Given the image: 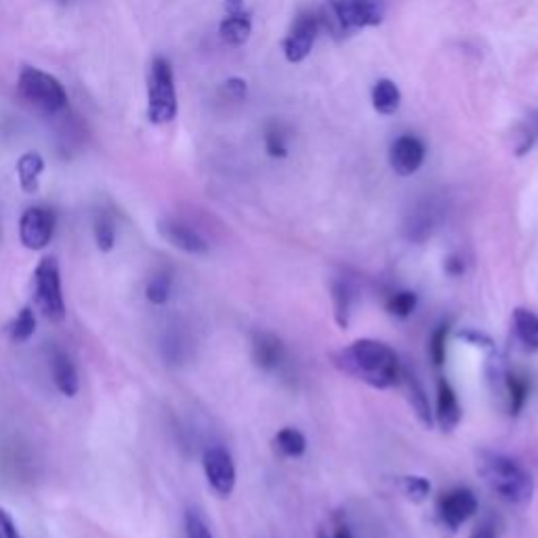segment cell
Returning a JSON list of instances; mask_svg holds the SVG:
<instances>
[{
  "label": "cell",
  "mask_w": 538,
  "mask_h": 538,
  "mask_svg": "<svg viewBox=\"0 0 538 538\" xmlns=\"http://www.w3.org/2000/svg\"><path fill=\"white\" fill-rule=\"evenodd\" d=\"M330 360L343 374L374 389H389L402 377L397 354L377 338H358L352 346L332 354Z\"/></svg>",
  "instance_id": "cell-1"
},
{
  "label": "cell",
  "mask_w": 538,
  "mask_h": 538,
  "mask_svg": "<svg viewBox=\"0 0 538 538\" xmlns=\"http://www.w3.org/2000/svg\"><path fill=\"white\" fill-rule=\"evenodd\" d=\"M477 474L505 503L525 505L534 492V482L524 465L499 452H482L477 457Z\"/></svg>",
  "instance_id": "cell-2"
},
{
  "label": "cell",
  "mask_w": 538,
  "mask_h": 538,
  "mask_svg": "<svg viewBox=\"0 0 538 538\" xmlns=\"http://www.w3.org/2000/svg\"><path fill=\"white\" fill-rule=\"evenodd\" d=\"M318 20L320 30H326L332 38L346 40L385 20V0H326Z\"/></svg>",
  "instance_id": "cell-3"
},
{
  "label": "cell",
  "mask_w": 538,
  "mask_h": 538,
  "mask_svg": "<svg viewBox=\"0 0 538 538\" xmlns=\"http://www.w3.org/2000/svg\"><path fill=\"white\" fill-rule=\"evenodd\" d=\"M177 116V89L171 64L154 57L148 74V118L154 124H168Z\"/></svg>",
  "instance_id": "cell-4"
},
{
  "label": "cell",
  "mask_w": 538,
  "mask_h": 538,
  "mask_svg": "<svg viewBox=\"0 0 538 538\" xmlns=\"http://www.w3.org/2000/svg\"><path fill=\"white\" fill-rule=\"evenodd\" d=\"M17 90L30 106L45 114H57L68 106V93L56 76L38 68H23L17 81Z\"/></svg>",
  "instance_id": "cell-5"
},
{
  "label": "cell",
  "mask_w": 538,
  "mask_h": 538,
  "mask_svg": "<svg viewBox=\"0 0 538 538\" xmlns=\"http://www.w3.org/2000/svg\"><path fill=\"white\" fill-rule=\"evenodd\" d=\"M34 301L38 312L48 322L59 324L65 320V301L62 293V274L56 257L40 259L34 269Z\"/></svg>",
  "instance_id": "cell-6"
},
{
  "label": "cell",
  "mask_w": 538,
  "mask_h": 538,
  "mask_svg": "<svg viewBox=\"0 0 538 538\" xmlns=\"http://www.w3.org/2000/svg\"><path fill=\"white\" fill-rule=\"evenodd\" d=\"M318 34H320L318 13H313V11H301V13L295 17L286 38H284V56H286L288 62L290 64L303 62V59L312 53Z\"/></svg>",
  "instance_id": "cell-7"
},
{
  "label": "cell",
  "mask_w": 538,
  "mask_h": 538,
  "mask_svg": "<svg viewBox=\"0 0 538 538\" xmlns=\"http://www.w3.org/2000/svg\"><path fill=\"white\" fill-rule=\"evenodd\" d=\"M477 513V499L467 488H455L438 500V522L444 530L455 534L458 525L467 522Z\"/></svg>",
  "instance_id": "cell-8"
},
{
  "label": "cell",
  "mask_w": 538,
  "mask_h": 538,
  "mask_svg": "<svg viewBox=\"0 0 538 538\" xmlns=\"http://www.w3.org/2000/svg\"><path fill=\"white\" fill-rule=\"evenodd\" d=\"M56 234V215L45 207H32L20 219V240L28 251L47 249Z\"/></svg>",
  "instance_id": "cell-9"
},
{
  "label": "cell",
  "mask_w": 538,
  "mask_h": 538,
  "mask_svg": "<svg viewBox=\"0 0 538 538\" xmlns=\"http://www.w3.org/2000/svg\"><path fill=\"white\" fill-rule=\"evenodd\" d=\"M204 474L210 488L219 494L221 499H227L235 488V465L232 455L221 446H213L204 452Z\"/></svg>",
  "instance_id": "cell-10"
},
{
  "label": "cell",
  "mask_w": 538,
  "mask_h": 538,
  "mask_svg": "<svg viewBox=\"0 0 538 538\" xmlns=\"http://www.w3.org/2000/svg\"><path fill=\"white\" fill-rule=\"evenodd\" d=\"M389 162L391 168H394L397 175L410 177V175L419 171L423 162H425V143L414 135H402L391 145Z\"/></svg>",
  "instance_id": "cell-11"
},
{
  "label": "cell",
  "mask_w": 538,
  "mask_h": 538,
  "mask_svg": "<svg viewBox=\"0 0 538 538\" xmlns=\"http://www.w3.org/2000/svg\"><path fill=\"white\" fill-rule=\"evenodd\" d=\"M158 232L168 244L187 252V255H207L209 252V242L196 229L185 226V223L165 219L158 223Z\"/></svg>",
  "instance_id": "cell-12"
},
{
  "label": "cell",
  "mask_w": 538,
  "mask_h": 538,
  "mask_svg": "<svg viewBox=\"0 0 538 538\" xmlns=\"http://www.w3.org/2000/svg\"><path fill=\"white\" fill-rule=\"evenodd\" d=\"M463 419L461 404L446 379L438 380V410H435V421L444 433H452Z\"/></svg>",
  "instance_id": "cell-13"
},
{
  "label": "cell",
  "mask_w": 538,
  "mask_h": 538,
  "mask_svg": "<svg viewBox=\"0 0 538 538\" xmlns=\"http://www.w3.org/2000/svg\"><path fill=\"white\" fill-rule=\"evenodd\" d=\"M435 223H438V210H435L433 202H421L406 219V238L414 244H423L431 238Z\"/></svg>",
  "instance_id": "cell-14"
},
{
  "label": "cell",
  "mask_w": 538,
  "mask_h": 538,
  "mask_svg": "<svg viewBox=\"0 0 538 538\" xmlns=\"http://www.w3.org/2000/svg\"><path fill=\"white\" fill-rule=\"evenodd\" d=\"M252 360L261 371H274L284 360L282 341L271 332H259L252 341Z\"/></svg>",
  "instance_id": "cell-15"
},
{
  "label": "cell",
  "mask_w": 538,
  "mask_h": 538,
  "mask_svg": "<svg viewBox=\"0 0 538 538\" xmlns=\"http://www.w3.org/2000/svg\"><path fill=\"white\" fill-rule=\"evenodd\" d=\"M51 374H53V383H56L59 394H64L65 397H74L78 394V389H81V379H78V371L68 354L64 352L53 354Z\"/></svg>",
  "instance_id": "cell-16"
},
{
  "label": "cell",
  "mask_w": 538,
  "mask_h": 538,
  "mask_svg": "<svg viewBox=\"0 0 538 538\" xmlns=\"http://www.w3.org/2000/svg\"><path fill=\"white\" fill-rule=\"evenodd\" d=\"M511 324H513V335H516V341L522 346L524 352L536 354L538 352V316L536 313L530 310H524V307H517V310L513 312Z\"/></svg>",
  "instance_id": "cell-17"
},
{
  "label": "cell",
  "mask_w": 538,
  "mask_h": 538,
  "mask_svg": "<svg viewBox=\"0 0 538 538\" xmlns=\"http://www.w3.org/2000/svg\"><path fill=\"white\" fill-rule=\"evenodd\" d=\"M251 32H252V20L246 9L235 11V13H226L219 26V34L223 42H227V45L232 47L244 45V42L251 38Z\"/></svg>",
  "instance_id": "cell-18"
},
{
  "label": "cell",
  "mask_w": 538,
  "mask_h": 538,
  "mask_svg": "<svg viewBox=\"0 0 538 538\" xmlns=\"http://www.w3.org/2000/svg\"><path fill=\"white\" fill-rule=\"evenodd\" d=\"M402 379H404V385H406L408 402L414 410L416 419H419V423L425 429H431L433 427V413H431V404H429L425 389H423V385L410 372H402Z\"/></svg>",
  "instance_id": "cell-19"
},
{
  "label": "cell",
  "mask_w": 538,
  "mask_h": 538,
  "mask_svg": "<svg viewBox=\"0 0 538 538\" xmlns=\"http://www.w3.org/2000/svg\"><path fill=\"white\" fill-rule=\"evenodd\" d=\"M17 177H20V185L26 193L38 192L40 175L45 173V160L38 152H26L17 160Z\"/></svg>",
  "instance_id": "cell-20"
},
{
  "label": "cell",
  "mask_w": 538,
  "mask_h": 538,
  "mask_svg": "<svg viewBox=\"0 0 538 538\" xmlns=\"http://www.w3.org/2000/svg\"><path fill=\"white\" fill-rule=\"evenodd\" d=\"M400 104H402V93L400 89H397V84L394 81H389V78H380L372 89L374 110L383 114V116H391V114L400 110Z\"/></svg>",
  "instance_id": "cell-21"
},
{
  "label": "cell",
  "mask_w": 538,
  "mask_h": 538,
  "mask_svg": "<svg viewBox=\"0 0 538 538\" xmlns=\"http://www.w3.org/2000/svg\"><path fill=\"white\" fill-rule=\"evenodd\" d=\"M332 310H335V320L341 329L349 326V316H352V288L347 282H332Z\"/></svg>",
  "instance_id": "cell-22"
},
{
  "label": "cell",
  "mask_w": 538,
  "mask_h": 538,
  "mask_svg": "<svg viewBox=\"0 0 538 538\" xmlns=\"http://www.w3.org/2000/svg\"><path fill=\"white\" fill-rule=\"evenodd\" d=\"M274 444H276V448L280 450L284 457H288V458L303 457L305 450H307L305 435L301 433L299 429H293V427L280 429V431L276 433Z\"/></svg>",
  "instance_id": "cell-23"
},
{
  "label": "cell",
  "mask_w": 538,
  "mask_h": 538,
  "mask_svg": "<svg viewBox=\"0 0 538 538\" xmlns=\"http://www.w3.org/2000/svg\"><path fill=\"white\" fill-rule=\"evenodd\" d=\"M505 389H507V397H509V414L517 416L524 410L525 402H528V394H530L528 380H525V377H519V374L507 372Z\"/></svg>",
  "instance_id": "cell-24"
},
{
  "label": "cell",
  "mask_w": 538,
  "mask_h": 538,
  "mask_svg": "<svg viewBox=\"0 0 538 538\" xmlns=\"http://www.w3.org/2000/svg\"><path fill=\"white\" fill-rule=\"evenodd\" d=\"M93 234L97 249L101 252H110L114 244H116V223H114V217L107 213L97 215L93 223Z\"/></svg>",
  "instance_id": "cell-25"
},
{
  "label": "cell",
  "mask_w": 538,
  "mask_h": 538,
  "mask_svg": "<svg viewBox=\"0 0 538 538\" xmlns=\"http://www.w3.org/2000/svg\"><path fill=\"white\" fill-rule=\"evenodd\" d=\"M513 139H516L513 143H516V154L517 156L528 154L530 149L534 148V143L538 139V112L530 114V116L517 126V131H516V135H513Z\"/></svg>",
  "instance_id": "cell-26"
},
{
  "label": "cell",
  "mask_w": 538,
  "mask_h": 538,
  "mask_svg": "<svg viewBox=\"0 0 538 538\" xmlns=\"http://www.w3.org/2000/svg\"><path fill=\"white\" fill-rule=\"evenodd\" d=\"M34 332H36V316H34L32 307H23V310L17 313V318L9 326L11 341L23 343V341H28Z\"/></svg>",
  "instance_id": "cell-27"
},
{
  "label": "cell",
  "mask_w": 538,
  "mask_h": 538,
  "mask_svg": "<svg viewBox=\"0 0 538 538\" xmlns=\"http://www.w3.org/2000/svg\"><path fill=\"white\" fill-rule=\"evenodd\" d=\"M419 303V297L413 290H400V293L391 295V299L387 301V312L396 318H408L413 316Z\"/></svg>",
  "instance_id": "cell-28"
},
{
  "label": "cell",
  "mask_w": 538,
  "mask_h": 538,
  "mask_svg": "<svg viewBox=\"0 0 538 538\" xmlns=\"http://www.w3.org/2000/svg\"><path fill=\"white\" fill-rule=\"evenodd\" d=\"M171 290H173V280L168 274H156L152 280L148 282L145 286V297H148L149 303L154 305H165L168 299H171Z\"/></svg>",
  "instance_id": "cell-29"
},
{
  "label": "cell",
  "mask_w": 538,
  "mask_h": 538,
  "mask_svg": "<svg viewBox=\"0 0 538 538\" xmlns=\"http://www.w3.org/2000/svg\"><path fill=\"white\" fill-rule=\"evenodd\" d=\"M265 149L271 158H284L288 154V145H286V131L282 129L278 123H269L268 129H265Z\"/></svg>",
  "instance_id": "cell-30"
},
{
  "label": "cell",
  "mask_w": 538,
  "mask_h": 538,
  "mask_svg": "<svg viewBox=\"0 0 538 538\" xmlns=\"http://www.w3.org/2000/svg\"><path fill=\"white\" fill-rule=\"evenodd\" d=\"M400 486H402V492L406 494L413 503H423V500H427L429 492H431V483H429L427 477H421V475L402 477Z\"/></svg>",
  "instance_id": "cell-31"
},
{
  "label": "cell",
  "mask_w": 538,
  "mask_h": 538,
  "mask_svg": "<svg viewBox=\"0 0 538 538\" xmlns=\"http://www.w3.org/2000/svg\"><path fill=\"white\" fill-rule=\"evenodd\" d=\"M448 324H440L438 329L433 330L431 338H429V355H431V362L438 368L446 362V341H448Z\"/></svg>",
  "instance_id": "cell-32"
},
{
  "label": "cell",
  "mask_w": 538,
  "mask_h": 538,
  "mask_svg": "<svg viewBox=\"0 0 538 538\" xmlns=\"http://www.w3.org/2000/svg\"><path fill=\"white\" fill-rule=\"evenodd\" d=\"M185 530H187V538H213L209 525L204 524V519L193 511H190L185 516Z\"/></svg>",
  "instance_id": "cell-33"
},
{
  "label": "cell",
  "mask_w": 538,
  "mask_h": 538,
  "mask_svg": "<svg viewBox=\"0 0 538 538\" xmlns=\"http://www.w3.org/2000/svg\"><path fill=\"white\" fill-rule=\"evenodd\" d=\"M246 90H249V87H246V82L242 81V78H229V81L223 82V93L234 101L244 99Z\"/></svg>",
  "instance_id": "cell-34"
},
{
  "label": "cell",
  "mask_w": 538,
  "mask_h": 538,
  "mask_svg": "<svg viewBox=\"0 0 538 538\" xmlns=\"http://www.w3.org/2000/svg\"><path fill=\"white\" fill-rule=\"evenodd\" d=\"M458 337L461 338H465V341L467 343H471V346H475V347H483V349H494V343H492V338L491 337H486V335H482V332H477V330H474V329H469V330H463V332H458Z\"/></svg>",
  "instance_id": "cell-35"
},
{
  "label": "cell",
  "mask_w": 538,
  "mask_h": 538,
  "mask_svg": "<svg viewBox=\"0 0 538 538\" xmlns=\"http://www.w3.org/2000/svg\"><path fill=\"white\" fill-rule=\"evenodd\" d=\"M0 538H21L13 517H11L3 507H0Z\"/></svg>",
  "instance_id": "cell-36"
},
{
  "label": "cell",
  "mask_w": 538,
  "mask_h": 538,
  "mask_svg": "<svg viewBox=\"0 0 538 538\" xmlns=\"http://www.w3.org/2000/svg\"><path fill=\"white\" fill-rule=\"evenodd\" d=\"M444 269H446V274H450V276H461L463 271H465V263H463V259L458 257V255H450L448 259H446V263H444Z\"/></svg>",
  "instance_id": "cell-37"
},
{
  "label": "cell",
  "mask_w": 538,
  "mask_h": 538,
  "mask_svg": "<svg viewBox=\"0 0 538 538\" xmlns=\"http://www.w3.org/2000/svg\"><path fill=\"white\" fill-rule=\"evenodd\" d=\"M469 538H497V532H494L492 524H480L474 532H471Z\"/></svg>",
  "instance_id": "cell-38"
},
{
  "label": "cell",
  "mask_w": 538,
  "mask_h": 538,
  "mask_svg": "<svg viewBox=\"0 0 538 538\" xmlns=\"http://www.w3.org/2000/svg\"><path fill=\"white\" fill-rule=\"evenodd\" d=\"M223 9H226V13H235V11L244 9V0H226Z\"/></svg>",
  "instance_id": "cell-39"
},
{
  "label": "cell",
  "mask_w": 538,
  "mask_h": 538,
  "mask_svg": "<svg viewBox=\"0 0 538 538\" xmlns=\"http://www.w3.org/2000/svg\"><path fill=\"white\" fill-rule=\"evenodd\" d=\"M332 538H354V536H352V530H349L347 525H338V528L335 530V536Z\"/></svg>",
  "instance_id": "cell-40"
},
{
  "label": "cell",
  "mask_w": 538,
  "mask_h": 538,
  "mask_svg": "<svg viewBox=\"0 0 538 538\" xmlns=\"http://www.w3.org/2000/svg\"><path fill=\"white\" fill-rule=\"evenodd\" d=\"M318 538H329V536H326V534H322V532H320V536H318Z\"/></svg>",
  "instance_id": "cell-41"
}]
</instances>
